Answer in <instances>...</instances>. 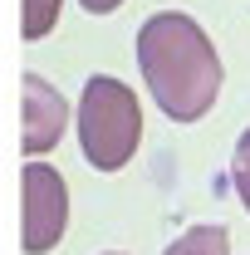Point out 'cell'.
<instances>
[{"instance_id": "cell-1", "label": "cell", "mask_w": 250, "mask_h": 255, "mask_svg": "<svg viewBox=\"0 0 250 255\" xmlns=\"http://www.w3.org/2000/svg\"><path fill=\"white\" fill-rule=\"evenodd\" d=\"M137 69L147 79L152 103L172 123H196L216 108L221 54L211 34L182 10H157L137 30Z\"/></svg>"}, {"instance_id": "cell-2", "label": "cell", "mask_w": 250, "mask_h": 255, "mask_svg": "<svg viewBox=\"0 0 250 255\" xmlns=\"http://www.w3.org/2000/svg\"><path fill=\"white\" fill-rule=\"evenodd\" d=\"M142 142L137 94L113 74H94L79 98V152L98 172H123Z\"/></svg>"}, {"instance_id": "cell-3", "label": "cell", "mask_w": 250, "mask_h": 255, "mask_svg": "<svg viewBox=\"0 0 250 255\" xmlns=\"http://www.w3.org/2000/svg\"><path fill=\"white\" fill-rule=\"evenodd\" d=\"M69 226V187L54 167L25 162L20 172V246L25 255H49Z\"/></svg>"}, {"instance_id": "cell-4", "label": "cell", "mask_w": 250, "mask_h": 255, "mask_svg": "<svg viewBox=\"0 0 250 255\" xmlns=\"http://www.w3.org/2000/svg\"><path fill=\"white\" fill-rule=\"evenodd\" d=\"M20 152L25 157H39V152H49V147H59L64 128H69V103L64 94L49 84V79H39V74H25L20 79Z\"/></svg>"}, {"instance_id": "cell-5", "label": "cell", "mask_w": 250, "mask_h": 255, "mask_svg": "<svg viewBox=\"0 0 250 255\" xmlns=\"http://www.w3.org/2000/svg\"><path fill=\"white\" fill-rule=\"evenodd\" d=\"M162 255H231V236H226V226H191V231H182L172 246Z\"/></svg>"}, {"instance_id": "cell-6", "label": "cell", "mask_w": 250, "mask_h": 255, "mask_svg": "<svg viewBox=\"0 0 250 255\" xmlns=\"http://www.w3.org/2000/svg\"><path fill=\"white\" fill-rule=\"evenodd\" d=\"M59 25V0H20V34L25 39H44Z\"/></svg>"}, {"instance_id": "cell-7", "label": "cell", "mask_w": 250, "mask_h": 255, "mask_svg": "<svg viewBox=\"0 0 250 255\" xmlns=\"http://www.w3.org/2000/svg\"><path fill=\"white\" fill-rule=\"evenodd\" d=\"M231 187L241 196V206L250 211V128L236 137V152H231Z\"/></svg>"}, {"instance_id": "cell-8", "label": "cell", "mask_w": 250, "mask_h": 255, "mask_svg": "<svg viewBox=\"0 0 250 255\" xmlns=\"http://www.w3.org/2000/svg\"><path fill=\"white\" fill-rule=\"evenodd\" d=\"M79 5H84L89 15H113V10H118L123 0H79Z\"/></svg>"}, {"instance_id": "cell-9", "label": "cell", "mask_w": 250, "mask_h": 255, "mask_svg": "<svg viewBox=\"0 0 250 255\" xmlns=\"http://www.w3.org/2000/svg\"><path fill=\"white\" fill-rule=\"evenodd\" d=\"M108 255H118V251H108Z\"/></svg>"}]
</instances>
